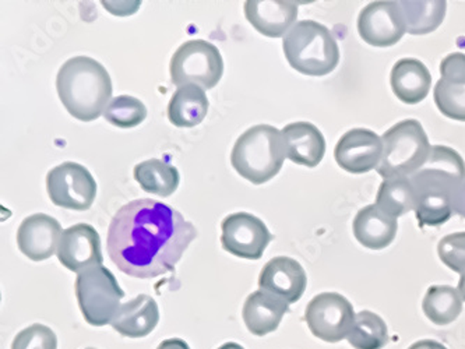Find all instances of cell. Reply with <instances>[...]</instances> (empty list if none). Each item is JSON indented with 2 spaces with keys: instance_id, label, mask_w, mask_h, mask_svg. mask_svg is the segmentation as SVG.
<instances>
[{
  "instance_id": "obj_3",
  "label": "cell",
  "mask_w": 465,
  "mask_h": 349,
  "mask_svg": "<svg viewBox=\"0 0 465 349\" xmlns=\"http://www.w3.org/2000/svg\"><path fill=\"white\" fill-rule=\"evenodd\" d=\"M59 98L73 118L93 122L111 103L113 82L105 67L93 57L76 56L64 62L56 79Z\"/></svg>"
},
{
  "instance_id": "obj_24",
  "label": "cell",
  "mask_w": 465,
  "mask_h": 349,
  "mask_svg": "<svg viewBox=\"0 0 465 349\" xmlns=\"http://www.w3.org/2000/svg\"><path fill=\"white\" fill-rule=\"evenodd\" d=\"M399 5L404 15L407 33L411 35H425L438 30L448 10V4L444 0H400Z\"/></svg>"
},
{
  "instance_id": "obj_21",
  "label": "cell",
  "mask_w": 465,
  "mask_h": 349,
  "mask_svg": "<svg viewBox=\"0 0 465 349\" xmlns=\"http://www.w3.org/2000/svg\"><path fill=\"white\" fill-rule=\"evenodd\" d=\"M352 226L353 235L362 246L381 250L393 244L399 223L378 205L371 204L358 211Z\"/></svg>"
},
{
  "instance_id": "obj_12",
  "label": "cell",
  "mask_w": 465,
  "mask_h": 349,
  "mask_svg": "<svg viewBox=\"0 0 465 349\" xmlns=\"http://www.w3.org/2000/svg\"><path fill=\"white\" fill-rule=\"evenodd\" d=\"M358 31L366 44L378 48L396 45L407 33L399 2H371L361 12Z\"/></svg>"
},
{
  "instance_id": "obj_17",
  "label": "cell",
  "mask_w": 465,
  "mask_h": 349,
  "mask_svg": "<svg viewBox=\"0 0 465 349\" xmlns=\"http://www.w3.org/2000/svg\"><path fill=\"white\" fill-rule=\"evenodd\" d=\"M245 15L248 22L263 35L280 38L287 35L298 18L296 2L282 0H249L245 2Z\"/></svg>"
},
{
  "instance_id": "obj_38",
  "label": "cell",
  "mask_w": 465,
  "mask_h": 349,
  "mask_svg": "<svg viewBox=\"0 0 465 349\" xmlns=\"http://www.w3.org/2000/svg\"><path fill=\"white\" fill-rule=\"evenodd\" d=\"M218 349H245L243 346L239 345V344L236 343H227L224 344V345H221Z\"/></svg>"
},
{
  "instance_id": "obj_1",
  "label": "cell",
  "mask_w": 465,
  "mask_h": 349,
  "mask_svg": "<svg viewBox=\"0 0 465 349\" xmlns=\"http://www.w3.org/2000/svg\"><path fill=\"white\" fill-rule=\"evenodd\" d=\"M196 238L197 229L178 210L155 200L139 199L114 215L106 250L122 273L148 280L173 271Z\"/></svg>"
},
{
  "instance_id": "obj_2",
  "label": "cell",
  "mask_w": 465,
  "mask_h": 349,
  "mask_svg": "<svg viewBox=\"0 0 465 349\" xmlns=\"http://www.w3.org/2000/svg\"><path fill=\"white\" fill-rule=\"evenodd\" d=\"M410 181L420 226L443 225L453 215L457 194L465 181L464 160L453 148L432 145L430 158Z\"/></svg>"
},
{
  "instance_id": "obj_32",
  "label": "cell",
  "mask_w": 465,
  "mask_h": 349,
  "mask_svg": "<svg viewBox=\"0 0 465 349\" xmlns=\"http://www.w3.org/2000/svg\"><path fill=\"white\" fill-rule=\"evenodd\" d=\"M439 259L459 274L465 273V232L444 236L438 244Z\"/></svg>"
},
{
  "instance_id": "obj_33",
  "label": "cell",
  "mask_w": 465,
  "mask_h": 349,
  "mask_svg": "<svg viewBox=\"0 0 465 349\" xmlns=\"http://www.w3.org/2000/svg\"><path fill=\"white\" fill-rule=\"evenodd\" d=\"M441 79L451 85H465V55L456 52L444 57L440 64Z\"/></svg>"
},
{
  "instance_id": "obj_5",
  "label": "cell",
  "mask_w": 465,
  "mask_h": 349,
  "mask_svg": "<svg viewBox=\"0 0 465 349\" xmlns=\"http://www.w3.org/2000/svg\"><path fill=\"white\" fill-rule=\"evenodd\" d=\"M288 64L311 77L330 75L340 64V49L329 28L313 20L296 23L282 41Z\"/></svg>"
},
{
  "instance_id": "obj_10",
  "label": "cell",
  "mask_w": 465,
  "mask_h": 349,
  "mask_svg": "<svg viewBox=\"0 0 465 349\" xmlns=\"http://www.w3.org/2000/svg\"><path fill=\"white\" fill-rule=\"evenodd\" d=\"M46 189L54 205L73 211L88 210L97 196V184L90 171L70 161L49 171Z\"/></svg>"
},
{
  "instance_id": "obj_8",
  "label": "cell",
  "mask_w": 465,
  "mask_h": 349,
  "mask_svg": "<svg viewBox=\"0 0 465 349\" xmlns=\"http://www.w3.org/2000/svg\"><path fill=\"white\" fill-rule=\"evenodd\" d=\"M170 72L171 80L178 88L197 85L202 90H212L223 77L224 62L214 44L192 40L176 49Z\"/></svg>"
},
{
  "instance_id": "obj_28",
  "label": "cell",
  "mask_w": 465,
  "mask_h": 349,
  "mask_svg": "<svg viewBox=\"0 0 465 349\" xmlns=\"http://www.w3.org/2000/svg\"><path fill=\"white\" fill-rule=\"evenodd\" d=\"M376 205L393 218L415 210V193L410 178L386 179L379 187Z\"/></svg>"
},
{
  "instance_id": "obj_23",
  "label": "cell",
  "mask_w": 465,
  "mask_h": 349,
  "mask_svg": "<svg viewBox=\"0 0 465 349\" xmlns=\"http://www.w3.org/2000/svg\"><path fill=\"white\" fill-rule=\"evenodd\" d=\"M206 93L197 85L178 88L168 105V118L178 127H194L202 124L209 112Z\"/></svg>"
},
{
  "instance_id": "obj_30",
  "label": "cell",
  "mask_w": 465,
  "mask_h": 349,
  "mask_svg": "<svg viewBox=\"0 0 465 349\" xmlns=\"http://www.w3.org/2000/svg\"><path fill=\"white\" fill-rule=\"evenodd\" d=\"M439 111L457 122H465V85H451L439 80L433 91Z\"/></svg>"
},
{
  "instance_id": "obj_34",
  "label": "cell",
  "mask_w": 465,
  "mask_h": 349,
  "mask_svg": "<svg viewBox=\"0 0 465 349\" xmlns=\"http://www.w3.org/2000/svg\"><path fill=\"white\" fill-rule=\"evenodd\" d=\"M157 349H191V346L181 338H171V340L163 341Z\"/></svg>"
},
{
  "instance_id": "obj_13",
  "label": "cell",
  "mask_w": 465,
  "mask_h": 349,
  "mask_svg": "<svg viewBox=\"0 0 465 349\" xmlns=\"http://www.w3.org/2000/svg\"><path fill=\"white\" fill-rule=\"evenodd\" d=\"M334 157L350 174H366L378 169L383 157L381 137L369 129L350 130L337 143Z\"/></svg>"
},
{
  "instance_id": "obj_26",
  "label": "cell",
  "mask_w": 465,
  "mask_h": 349,
  "mask_svg": "<svg viewBox=\"0 0 465 349\" xmlns=\"http://www.w3.org/2000/svg\"><path fill=\"white\" fill-rule=\"evenodd\" d=\"M462 302L459 289L450 285H433L423 298V314L433 324L449 325L461 314Z\"/></svg>"
},
{
  "instance_id": "obj_20",
  "label": "cell",
  "mask_w": 465,
  "mask_h": 349,
  "mask_svg": "<svg viewBox=\"0 0 465 349\" xmlns=\"http://www.w3.org/2000/svg\"><path fill=\"white\" fill-rule=\"evenodd\" d=\"M160 322V309L157 302L148 295H139L121 304L114 317V330L124 337L143 338L157 327Z\"/></svg>"
},
{
  "instance_id": "obj_15",
  "label": "cell",
  "mask_w": 465,
  "mask_h": 349,
  "mask_svg": "<svg viewBox=\"0 0 465 349\" xmlns=\"http://www.w3.org/2000/svg\"><path fill=\"white\" fill-rule=\"evenodd\" d=\"M308 285V277L301 263L291 257H274L266 263L259 275L262 291L282 298L288 304L302 298Z\"/></svg>"
},
{
  "instance_id": "obj_14",
  "label": "cell",
  "mask_w": 465,
  "mask_h": 349,
  "mask_svg": "<svg viewBox=\"0 0 465 349\" xmlns=\"http://www.w3.org/2000/svg\"><path fill=\"white\" fill-rule=\"evenodd\" d=\"M56 254L67 270L79 274L104 263L100 235L88 224H76L64 229Z\"/></svg>"
},
{
  "instance_id": "obj_16",
  "label": "cell",
  "mask_w": 465,
  "mask_h": 349,
  "mask_svg": "<svg viewBox=\"0 0 465 349\" xmlns=\"http://www.w3.org/2000/svg\"><path fill=\"white\" fill-rule=\"evenodd\" d=\"M62 234L61 224L51 215H30L18 228V249L33 262H44L58 252Z\"/></svg>"
},
{
  "instance_id": "obj_25",
  "label": "cell",
  "mask_w": 465,
  "mask_h": 349,
  "mask_svg": "<svg viewBox=\"0 0 465 349\" xmlns=\"http://www.w3.org/2000/svg\"><path fill=\"white\" fill-rule=\"evenodd\" d=\"M134 176L144 192L161 197H170L173 194L181 182L175 166L155 158L137 164L134 166Z\"/></svg>"
},
{
  "instance_id": "obj_27",
  "label": "cell",
  "mask_w": 465,
  "mask_h": 349,
  "mask_svg": "<svg viewBox=\"0 0 465 349\" xmlns=\"http://www.w3.org/2000/svg\"><path fill=\"white\" fill-rule=\"evenodd\" d=\"M347 340L355 349H383L389 344L386 322L371 310H362L355 316Z\"/></svg>"
},
{
  "instance_id": "obj_31",
  "label": "cell",
  "mask_w": 465,
  "mask_h": 349,
  "mask_svg": "<svg viewBox=\"0 0 465 349\" xmlns=\"http://www.w3.org/2000/svg\"><path fill=\"white\" fill-rule=\"evenodd\" d=\"M12 349H58V337L44 324H33L18 333Z\"/></svg>"
},
{
  "instance_id": "obj_37",
  "label": "cell",
  "mask_w": 465,
  "mask_h": 349,
  "mask_svg": "<svg viewBox=\"0 0 465 349\" xmlns=\"http://www.w3.org/2000/svg\"><path fill=\"white\" fill-rule=\"evenodd\" d=\"M459 293L460 295H461L462 301H465V273L464 274H461V277H460L459 281Z\"/></svg>"
},
{
  "instance_id": "obj_7",
  "label": "cell",
  "mask_w": 465,
  "mask_h": 349,
  "mask_svg": "<svg viewBox=\"0 0 465 349\" xmlns=\"http://www.w3.org/2000/svg\"><path fill=\"white\" fill-rule=\"evenodd\" d=\"M74 289L80 310L88 324L103 327L113 323L124 293L108 268L97 265L83 271L77 275Z\"/></svg>"
},
{
  "instance_id": "obj_9",
  "label": "cell",
  "mask_w": 465,
  "mask_h": 349,
  "mask_svg": "<svg viewBox=\"0 0 465 349\" xmlns=\"http://www.w3.org/2000/svg\"><path fill=\"white\" fill-rule=\"evenodd\" d=\"M352 304L337 293L314 296L305 310V322L314 337L336 344L345 340L355 322Z\"/></svg>"
},
{
  "instance_id": "obj_11",
  "label": "cell",
  "mask_w": 465,
  "mask_h": 349,
  "mask_svg": "<svg viewBox=\"0 0 465 349\" xmlns=\"http://www.w3.org/2000/svg\"><path fill=\"white\" fill-rule=\"evenodd\" d=\"M221 244L228 254L241 259L259 260L274 236L266 224L249 213L228 215L221 224Z\"/></svg>"
},
{
  "instance_id": "obj_18",
  "label": "cell",
  "mask_w": 465,
  "mask_h": 349,
  "mask_svg": "<svg viewBox=\"0 0 465 349\" xmlns=\"http://www.w3.org/2000/svg\"><path fill=\"white\" fill-rule=\"evenodd\" d=\"M282 132L288 158L292 163L308 168H314L322 163L326 154V140L318 127L309 122H295L287 125Z\"/></svg>"
},
{
  "instance_id": "obj_19",
  "label": "cell",
  "mask_w": 465,
  "mask_h": 349,
  "mask_svg": "<svg viewBox=\"0 0 465 349\" xmlns=\"http://www.w3.org/2000/svg\"><path fill=\"white\" fill-rule=\"evenodd\" d=\"M288 312L290 304L287 302L260 289L246 298L242 317L252 334L264 337L277 330Z\"/></svg>"
},
{
  "instance_id": "obj_36",
  "label": "cell",
  "mask_w": 465,
  "mask_h": 349,
  "mask_svg": "<svg viewBox=\"0 0 465 349\" xmlns=\"http://www.w3.org/2000/svg\"><path fill=\"white\" fill-rule=\"evenodd\" d=\"M454 213L465 218V181L461 187H460L459 194H457Z\"/></svg>"
},
{
  "instance_id": "obj_39",
  "label": "cell",
  "mask_w": 465,
  "mask_h": 349,
  "mask_svg": "<svg viewBox=\"0 0 465 349\" xmlns=\"http://www.w3.org/2000/svg\"><path fill=\"white\" fill-rule=\"evenodd\" d=\"M85 349H95V348H85Z\"/></svg>"
},
{
  "instance_id": "obj_6",
  "label": "cell",
  "mask_w": 465,
  "mask_h": 349,
  "mask_svg": "<svg viewBox=\"0 0 465 349\" xmlns=\"http://www.w3.org/2000/svg\"><path fill=\"white\" fill-rule=\"evenodd\" d=\"M383 157L378 174L381 178H410L430 158L432 145L422 125L415 119H405L390 127L383 135Z\"/></svg>"
},
{
  "instance_id": "obj_22",
  "label": "cell",
  "mask_w": 465,
  "mask_h": 349,
  "mask_svg": "<svg viewBox=\"0 0 465 349\" xmlns=\"http://www.w3.org/2000/svg\"><path fill=\"white\" fill-rule=\"evenodd\" d=\"M390 85L401 103L415 105L422 103L430 94L432 75L422 62L408 57L394 65Z\"/></svg>"
},
{
  "instance_id": "obj_4",
  "label": "cell",
  "mask_w": 465,
  "mask_h": 349,
  "mask_svg": "<svg viewBox=\"0 0 465 349\" xmlns=\"http://www.w3.org/2000/svg\"><path fill=\"white\" fill-rule=\"evenodd\" d=\"M285 158L284 135L270 125H257L242 133L231 153L233 169L253 184L272 181L282 171Z\"/></svg>"
},
{
  "instance_id": "obj_35",
  "label": "cell",
  "mask_w": 465,
  "mask_h": 349,
  "mask_svg": "<svg viewBox=\"0 0 465 349\" xmlns=\"http://www.w3.org/2000/svg\"><path fill=\"white\" fill-rule=\"evenodd\" d=\"M408 349H448L443 344L435 340H420L412 344Z\"/></svg>"
},
{
  "instance_id": "obj_29",
  "label": "cell",
  "mask_w": 465,
  "mask_h": 349,
  "mask_svg": "<svg viewBox=\"0 0 465 349\" xmlns=\"http://www.w3.org/2000/svg\"><path fill=\"white\" fill-rule=\"evenodd\" d=\"M104 118L119 129H132L145 121L147 108L134 96L119 95L108 104Z\"/></svg>"
}]
</instances>
